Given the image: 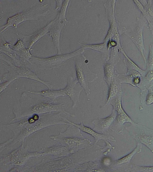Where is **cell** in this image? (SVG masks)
I'll list each match as a JSON object with an SVG mask.
<instances>
[{
	"label": "cell",
	"mask_w": 153,
	"mask_h": 172,
	"mask_svg": "<svg viewBox=\"0 0 153 172\" xmlns=\"http://www.w3.org/2000/svg\"><path fill=\"white\" fill-rule=\"evenodd\" d=\"M62 114L57 112L36 114L3 125V128L12 131L13 136L1 144L0 152L13 149L19 144L25 142L28 136L40 130L54 125L69 124L68 119L61 116Z\"/></svg>",
	"instance_id": "6da1fadb"
},
{
	"label": "cell",
	"mask_w": 153,
	"mask_h": 172,
	"mask_svg": "<svg viewBox=\"0 0 153 172\" xmlns=\"http://www.w3.org/2000/svg\"><path fill=\"white\" fill-rule=\"evenodd\" d=\"M20 101L14 105L13 113L15 117L11 120L13 122L34 114H44L57 112L74 117L65 111V105L57 104L56 100L42 96L39 98H32L28 93H24L21 96Z\"/></svg>",
	"instance_id": "7a4b0ae2"
},
{
	"label": "cell",
	"mask_w": 153,
	"mask_h": 172,
	"mask_svg": "<svg viewBox=\"0 0 153 172\" xmlns=\"http://www.w3.org/2000/svg\"><path fill=\"white\" fill-rule=\"evenodd\" d=\"M28 148L23 142L17 148L8 153L1 155L0 172H9L13 168L24 166L29 159L42 156L39 151H29Z\"/></svg>",
	"instance_id": "3957f363"
},
{
	"label": "cell",
	"mask_w": 153,
	"mask_h": 172,
	"mask_svg": "<svg viewBox=\"0 0 153 172\" xmlns=\"http://www.w3.org/2000/svg\"><path fill=\"white\" fill-rule=\"evenodd\" d=\"M73 79L71 77L68 80L66 86L63 89L56 90L48 89L37 92L31 91L30 93L53 100L60 97H68L72 101V107L74 108L83 88L77 79Z\"/></svg>",
	"instance_id": "277c9868"
},
{
	"label": "cell",
	"mask_w": 153,
	"mask_h": 172,
	"mask_svg": "<svg viewBox=\"0 0 153 172\" xmlns=\"http://www.w3.org/2000/svg\"><path fill=\"white\" fill-rule=\"evenodd\" d=\"M48 5V4L37 5L9 17L6 24L1 27L0 32L10 27L16 28L20 24L26 21H38L49 13V10L47 9Z\"/></svg>",
	"instance_id": "5b68a950"
},
{
	"label": "cell",
	"mask_w": 153,
	"mask_h": 172,
	"mask_svg": "<svg viewBox=\"0 0 153 172\" xmlns=\"http://www.w3.org/2000/svg\"><path fill=\"white\" fill-rule=\"evenodd\" d=\"M7 65L10 67L8 72L2 76L3 80H8L14 78H25L34 80L43 84L49 89H51L53 86L48 82L42 80L40 78L33 72L29 69L23 67H19L14 65L9 61L3 59Z\"/></svg>",
	"instance_id": "8992f818"
},
{
	"label": "cell",
	"mask_w": 153,
	"mask_h": 172,
	"mask_svg": "<svg viewBox=\"0 0 153 172\" xmlns=\"http://www.w3.org/2000/svg\"><path fill=\"white\" fill-rule=\"evenodd\" d=\"M74 53L68 54H57L47 58H41L33 56L29 63L36 66L41 70H51L57 68L63 64L67 60L74 56Z\"/></svg>",
	"instance_id": "52a82bcc"
},
{
	"label": "cell",
	"mask_w": 153,
	"mask_h": 172,
	"mask_svg": "<svg viewBox=\"0 0 153 172\" xmlns=\"http://www.w3.org/2000/svg\"><path fill=\"white\" fill-rule=\"evenodd\" d=\"M132 124V134L133 138L146 146L153 153V130L135 123Z\"/></svg>",
	"instance_id": "ba28073f"
},
{
	"label": "cell",
	"mask_w": 153,
	"mask_h": 172,
	"mask_svg": "<svg viewBox=\"0 0 153 172\" xmlns=\"http://www.w3.org/2000/svg\"><path fill=\"white\" fill-rule=\"evenodd\" d=\"M76 72L77 79L78 82L88 95L90 93L88 83L93 82L97 78V74L88 70L84 68L78 63L76 64Z\"/></svg>",
	"instance_id": "9c48e42d"
},
{
	"label": "cell",
	"mask_w": 153,
	"mask_h": 172,
	"mask_svg": "<svg viewBox=\"0 0 153 172\" xmlns=\"http://www.w3.org/2000/svg\"><path fill=\"white\" fill-rule=\"evenodd\" d=\"M53 20L51 21L46 26L36 31L33 34L28 36H25L17 33L24 43L26 47L31 51L33 46L41 38L49 32Z\"/></svg>",
	"instance_id": "30bf717a"
},
{
	"label": "cell",
	"mask_w": 153,
	"mask_h": 172,
	"mask_svg": "<svg viewBox=\"0 0 153 172\" xmlns=\"http://www.w3.org/2000/svg\"><path fill=\"white\" fill-rule=\"evenodd\" d=\"M112 99L114 100V104H111L117 112L116 118L118 123L120 124H123L126 122H129L132 124L134 123L123 108L121 102V92L120 91Z\"/></svg>",
	"instance_id": "8fae6325"
},
{
	"label": "cell",
	"mask_w": 153,
	"mask_h": 172,
	"mask_svg": "<svg viewBox=\"0 0 153 172\" xmlns=\"http://www.w3.org/2000/svg\"><path fill=\"white\" fill-rule=\"evenodd\" d=\"M63 24L55 18L47 34L52 37V42L57 49V54H60L61 53L59 43L60 38L61 30Z\"/></svg>",
	"instance_id": "7c38bea8"
},
{
	"label": "cell",
	"mask_w": 153,
	"mask_h": 172,
	"mask_svg": "<svg viewBox=\"0 0 153 172\" xmlns=\"http://www.w3.org/2000/svg\"><path fill=\"white\" fill-rule=\"evenodd\" d=\"M70 151L66 147L60 145L48 148H42L39 151L42 156L49 155L59 157L67 156Z\"/></svg>",
	"instance_id": "4fadbf2b"
},
{
	"label": "cell",
	"mask_w": 153,
	"mask_h": 172,
	"mask_svg": "<svg viewBox=\"0 0 153 172\" xmlns=\"http://www.w3.org/2000/svg\"><path fill=\"white\" fill-rule=\"evenodd\" d=\"M11 47L21 60L24 62H29L30 60L33 56L30 53L31 51L26 47L21 39H18L16 43L12 45Z\"/></svg>",
	"instance_id": "5bb4252c"
},
{
	"label": "cell",
	"mask_w": 153,
	"mask_h": 172,
	"mask_svg": "<svg viewBox=\"0 0 153 172\" xmlns=\"http://www.w3.org/2000/svg\"><path fill=\"white\" fill-rule=\"evenodd\" d=\"M0 51L1 52L12 59L17 64L20 65V61L17 58V55L15 52L10 47L12 44L6 41L3 38H1Z\"/></svg>",
	"instance_id": "9a60e30c"
},
{
	"label": "cell",
	"mask_w": 153,
	"mask_h": 172,
	"mask_svg": "<svg viewBox=\"0 0 153 172\" xmlns=\"http://www.w3.org/2000/svg\"><path fill=\"white\" fill-rule=\"evenodd\" d=\"M69 124L74 125L79 128L83 131L91 135L94 137L96 142L98 140L100 139H103L104 140L109 139L111 140H113L112 139H111V138L110 137H108V136L103 134L98 133L91 128L85 126L82 124H81L80 125H77L70 121H69Z\"/></svg>",
	"instance_id": "2e32d148"
},
{
	"label": "cell",
	"mask_w": 153,
	"mask_h": 172,
	"mask_svg": "<svg viewBox=\"0 0 153 172\" xmlns=\"http://www.w3.org/2000/svg\"><path fill=\"white\" fill-rule=\"evenodd\" d=\"M116 117L115 110L113 108L112 113L109 116L103 119H100L94 121V124H97L102 129L108 128Z\"/></svg>",
	"instance_id": "e0dca14e"
},
{
	"label": "cell",
	"mask_w": 153,
	"mask_h": 172,
	"mask_svg": "<svg viewBox=\"0 0 153 172\" xmlns=\"http://www.w3.org/2000/svg\"><path fill=\"white\" fill-rule=\"evenodd\" d=\"M108 86L109 89L108 99L105 105L109 103L119 92L118 91V86L115 78Z\"/></svg>",
	"instance_id": "ac0fdd59"
},
{
	"label": "cell",
	"mask_w": 153,
	"mask_h": 172,
	"mask_svg": "<svg viewBox=\"0 0 153 172\" xmlns=\"http://www.w3.org/2000/svg\"><path fill=\"white\" fill-rule=\"evenodd\" d=\"M142 148L141 145L140 143L138 144L136 148L132 152L118 160L117 162V164L118 165H120L129 162L134 155L141 151Z\"/></svg>",
	"instance_id": "d6986e66"
},
{
	"label": "cell",
	"mask_w": 153,
	"mask_h": 172,
	"mask_svg": "<svg viewBox=\"0 0 153 172\" xmlns=\"http://www.w3.org/2000/svg\"><path fill=\"white\" fill-rule=\"evenodd\" d=\"M113 67L112 65H108L105 68L104 78L108 86L115 78V74Z\"/></svg>",
	"instance_id": "ffe728a7"
},
{
	"label": "cell",
	"mask_w": 153,
	"mask_h": 172,
	"mask_svg": "<svg viewBox=\"0 0 153 172\" xmlns=\"http://www.w3.org/2000/svg\"><path fill=\"white\" fill-rule=\"evenodd\" d=\"M133 171L153 172V166H142L133 165Z\"/></svg>",
	"instance_id": "44dd1931"
},
{
	"label": "cell",
	"mask_w": 153,
	"mask_h": 172,
	"mask_svg": "<svg viewBox=\"0 0 153 172\" xmlns=\"http://www.w3.org/2000/svg\"><path fill=\"white\" fill-rule=\"evenodd\" d=\"M18 79L14 78L9 79L0 84V95L13 82L17 80Z\"/></svg>",
	"instance_id": "7402d4cb"
},
{
	"label": "cell",
	"mask_w": 153,
	"mask_h": 172,
	"mask_svg": "<svg viewBox=\"0 0 153 172\" xmlns=\"http://www.w3.org/2000/svg\"><path fill=\"white\" fill-rule=\"evenodd\" d=\"M146 102L147 105L153 103V91L150 90L146 97Z\"/></svg>",
	"instance_id": "603a6c76"
}]
</instances>
